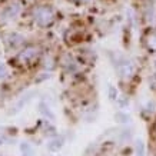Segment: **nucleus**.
<instances>
[{"label": "nucleus", "mask_w": 156, "mask_h": 156, "mask_svg": "<svg viewBox=\"0 0 156 156\" xmlns=\"http://www.w3.org/2000/svg\"><path fill=\"white\" fill-rule=\"evenodd\" d=\"M34 14V20H36V23L39 26H50L53 23V20H55V14H53L52 9H49L46 6H40L37 9H34L33 12Z\"/></svg>", "instance_id": "obj_1"}, {"label": "nucleus", "mask_w": 156, "mask_h": 156, "mask_svg": "<svg viewBox=\"0 0 156 156\" xmlns=\"http://www.w3.org/2000/svg\"><path fill=\"white\" fill-rule=\"evenodd\" d=\"M20 7L17 5H12V6H7L2 13H0V19L2 20H9V19H13V17H16L17 16V13H19Z\"/></svg>", "instance_id": "obj_2"}, {"label": "nucleus", "mask_w": 156, "mask_h": 156, "mask_svg": "<svg viewBox=\"0 0 156 156\" xmlns=\"http://www.w3.org/2000/svg\"><path fill=\"white\" fill-rule=\"evenodd\" d=\"M118 69H119V72H120V75H122L123 77H129V76H132V73H133V65L128 60L119 63Z\"/></svg>", "instance_id": "obj_3"}, {"label": "nucleus", "mask_w": 156, "mask_h": 156, "mask_svg": "<svg viewBox=\"0 0 156 156\" xmlns=\"http://www.w3.org/2000/svg\"><path fill=\"white\" fill-rule=\"evenodd\" d=\"M37 55V49H34V48H29L26 49V50H23V52L19 55V60L20 62H29V60H32L34 56Z\"/></svg>", "instance_id": "obj_4"}, {"label": "nucleus", "mask_w": 156, "mask_h": 156, "mask_svg": "<svg viewBox=\"0 0 156 156\" xmlns=\"http://www.w3.org/2000/svg\"><path fill=\"white\" fill-rule=\"evenodd\" d=\"M23 43V37L20 36V34L17 33H13V34H10L9 37H7V44H9L10 48H17V46H20Z\"/></svg>", "instance_id": "obj_5"}, {"label": "nucleus", "mask_w": 156, "mask_h": 156, "mask_svg": "<svg viewBox=\"0 0 156 156\" xmlns=\"http://www.w3.org/2000/svg\"><path fill=\"white\" fill-rule=\"evenodd\" d=\"M62 146H63V139L62 137H56V139H53L52 142L48 145V149L50 152H57Z\"/></svg>", "instance_id": "obj_6"}, {"label": "nucleus", "mask_w": 156, "mask_h": 156, "mask_svg": "<svg viewBox=\"0 0 156 156\" xmlns=\"http://www.w3.org/2000/svg\"><path fill=\"white\" fill-rule=\"evenodd\" d=\"M39 108H40V112H42V113L44 115L46 118H49L50 120H55V115H53L52 112L49 110V108L46 106V105H44V103H40V106H39Z\"/></svg>", "instance_id": "obj_7"}, {"label": "nucleus", "mask_w": 156, "mask_h": 156, "mask_svg": "<svg viewBox=\"0 0 156 156\" xmlns=\"http://www.w3.org/2000/svg\"><path fill=\"white\" fill-rule=\"evenodd\" d=\"M22 152H23V156H32V147L29 146V143H22Z\"/></svg>", "instance_id": "obj_8"}, {"label": "nucleus", "mask_w": 156, "mask_h": 156, "mask_svg": "<svg viewBox=\"0 0 156 156\" xmlns=\"http://www.w3.org/2000/svg\"><path fill=\"white\" fill-rule=\"evenodd\" d=\"M136 156H145V146L142 142H137L136 145Z\"/></svg>", "instance_id": "obj_9"}, {"label": "nucleus", "mask_w": 156, "mask_h": 156, "mask_svg": "<svg viewBox=\"0 0 156 156\" xmlns=\"http://www.w3.org/2000/svg\"><path fill=\"white\" fill-rule=\"evenodd\" d=\"M149 48L153 49V50H156V34H152L151 37H149Z\"/></svg>", "instance_id": "obj_10"}, {"label": "nucleus", "mask_w": 156, "mask_h": 156, "mask_svg": "<svg viewBox=\"0 0 156 156\" xmlns=\"http://www.w3.org/2000/svg\"><path fill=\"white\" fill-rule=\"evenodd\" d=\"M5 75H6V67L3 66L2 63H0V77H3Z\"/></svg>", "instance_id": "obj_11"}, {"label": "nucleus", "mask_w": 156, "mask_h": 156, "mask_svg": "<svg viewBox=\"0 0 156 156\" xmlns=\"http://www.w3.org/2000/svg\"><path fill=\"white\" fill-rule=\"evenodd\" d=\"M3 142H10L9 139L6 136H3V135H0V143H3Z\"/></svg>", "instance_id": "obj_12"}, {"label": "nucleus", "mask_w": 156, "mask_h": 156, "mask_svg": "<svg viewBox=\"0 0 156 156\" xmlns=\"http://www.w3.org/2000/svg\"><path fill=\"white\" fill-rule=\"evenodd\" d=\"M80 2H89V0H80Z\"/></svg>", "instance_id": "obj_13"}]
</instances>
